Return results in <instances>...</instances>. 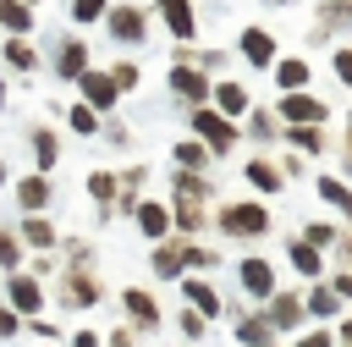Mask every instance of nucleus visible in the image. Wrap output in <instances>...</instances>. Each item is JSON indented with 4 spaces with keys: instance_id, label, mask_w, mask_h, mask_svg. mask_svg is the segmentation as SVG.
<instances>
[{
    "instance_id": "13",
    "label": "nucleus",
    "mask_w": 352,
    "mask_h": 347,
    "mask_svg": "<svg viewBox=\"0 0 352 347\" xmlns=\"http://www.w3.org/2000/svg\"><path fill=\"white\" fill-rule=\"evenodd\" d=\"M187 253H192L187 242H160V248H154V270H160V275H176V270L187 264Z\"/></svg>"
},
{
    "instance_id": "3",
    "label": "nucleus",
    "mask_w": 352,
    "mask_h": 347,
    "mask_svg": "<svg viewBox=\"0 0 352 347\" xmlns=\"http://www.w3.org/2000/svg\"><path fill=\"white\" fill-rule=\"evenodd\" d=\"M6 297H11V308H16V314H38V308H44V292H38V281H33V275H22V270L6 281Z\"/></svg>"
},
{
    "instance_id": "5",
    "label": "nucleus",
    "mask_w": 352,
    "mask_h": 347,
    "mask_svg": "<svg viewBox=\"0 0 352 347\" xmlns=\"http://www.w3.org/2000/svg\"><path fill=\"white\" fill-rule=\"evenodd\" d=\"M110 33H116L121 44H138V39L148 33V28H143V11H138V6H116V11H110Z\"/></svg>"
},
{
    "instance_id": "15",
    "label": "nucleus",
    "mask_w": 352,
    "mask_h": 347,
    "mask_svg": "<svg viewBox=\"0 0 352 347\" xmlns=\"http://www.w3.org/2000/svg\"><path fill=\"white\" fill-rule=\"evenodd\" d=\"M0 22H6L11 33H28V28H33V6H28V0H0Z\"/></svg>"
},
{
    "instance_id": "34",
    "label": "nucleus",
    "mask_w": 352,
    "mask_h": 347,
    "mask_svg": "<svg viewBox=\"0 0 352 347\" xmlns=\"http://www.w3.org/2000/svg\"><path fill=\"white\" fill-rule=\"evenodd\" d=\"M176 160H182V165H204V160H209V149H204V143H182V149H176Z\"/></svg>"
},
{
    "instance_id": "38",
    "label": "nucleus",
    "mask_w": 352,
    "mask_h": 347,
    "mask_svg": "<svg viewBox=\"0 0 352 347\" xmlns=\"http://www.w3.org/2000/svg\"><path fill=\"white\" fill-rule=\"evenodd\" d=\"M308 242H314V248H330V242H341V237H336L330 226H308Z\"/></svg>"
},
{
    "instance_id": "14",
    "label": "nucleus",
    "mask_w": 352,
    "mask_h": 347,
    "mask_svg": "<svg viewBox=\"0 0 352 347\" xmlns=\"http://www.w3.org/2000/svg\"><path fill=\"white\" fill-rule=\"evenodd\" d=\"M60 297H66V303H77V308H88V303L99 297V286H94V275H82V270H77V275H66Z\"/></svg>"
},
{
    "instance_id": "27",
    "label": "nucleus",
    "mask_w": 352,
    "mask_h": 347,
    "mask_svg": "<svg viewBox=\"0 0 352 347\" xmlns=\"http://www.w3.org/2000/svg\"><path fill=\"white\" fill-rule=\"evenodd\" d=\"M319 193H324L336 209H346V215H352V187H341V182H330V176H324V182H319Z\"/></svg>"
},
{
    "instance_id": "18",
    "label": "nucleus",
    "mask_w": 352,
    "mask_h": 347,
    "mask_svg": "<svg viewBox=\"0 0 352 347\" xmlns=\"http://www.w3.org/2000/svg\"><path fill=\"white\" fill-rule=\"evenodd\" d=\"M275 83H280L286 94H297V88L308 83V66H302V61H280V66H275Z\"/></svg>"
},
{
    "instance_id": "9",
    "label": "nucleus",
    "mask_w": 352,
    "mask_h": 347,
    "mask_svg": "<svg viewBox=\"0 0 352 347\" xmlns=\"http://www.w3.org/2000/svg\"><path fill=\"white\" fill-rule=\"evenodd\" d=\"M242 55H248L253 66H270V61H275V39H270L264 28H248V33H242Z\"/></svg>"
},
{
    "instance_id": "6",
    "label": "nucleus",
    "mask_w": 352,
    "mask_h": 347,
    "mask_svg": "<svg viewBox=\"0 0 352 347\" xmlns=\"http://www.w3.org/2000/svg\"><path fill=\"white\" fill-rule=\"evenodd\" d=\"M82 94H88V105H94V110H110L121 88H116V77H110V72H82Z\"/></svg>"
},
{
    "instance_id": "32",
    "label": "nucleus",
    "mask_w": 352,
    "mask_h": 347,
    "mask_svg": "<svg viewBox=\"0 0 352 347\" xmlns=\"http://www.w3.org/2000/svg\"><path fill=\"white\" fill-rule=\"evenodd\" d=\"M336 303H341V297H336V292H324V286H319V292H308V308H314V314H336Z\"/></svg>"
},
{
    "instance_id": "4",
    "label": "nucleus",
    "mask_w": 352,
    "mask_h": 347,
    "mask_svg": "<svg viewBox=\"0 0 352 347\" xmlns=\"http://www.w3.org/2000/svg\"><path fill=\"white\" fill-rule=\"evenodd\" d=\"M280 116H286V127H314V121H324V105L308 99V94H286L280 99Z\"/></svg>"
},
{
    "instance_id": "17",
    "label": "nucleus",
    "mask_w": 352,
    "mask_h": 347,
    "mask_svg": "<svg viewBox=\"0 0 352 347\" xmlns=\"http://www.w3.org/2000/svg\"><path fill=\"white\" fill-rule=\"evenodd\" d=\"M60 72H66V77H82V72H88V50H82L77 39L60 44Z\"/></svg>"
},
{
    "instance_id": "21",
    "label": "nucleus",
    "mask_w": 352,
    "mask_h": 347,
    "mask_svg": "<svg viewBox=\"0 0 352 347\" xmlns=\"http://www.w3.org/2000/svg\"><path fill=\"white\" fill-rule=\"evenodd\" d=\"M44 204H50V182L44 176H28L22 182V209H44Z\"/></svg>"
},
{
    "instance_id": "44",
    "label": "nucleus",
    "mask_w": 352,
    "mask_h": 347,
    "mask_svg": "<svg viewBox=\"0 0 352 347\" xmlns=\"http://www.w3.org/2000/svg\"><path fill=\"white\" fill-rule=\"evenodd\" d=\"M341 336H346V347H352V319H346V325H341Z\"/></svg>"
},
{
    "instance_id": "22",
    "label": "nucleus",
    "mask_w": 352,
    "mask_h": 347,
    "mask_svg": "<svg viewBox=\"0 0 352 347\" xmlns=\"http://www.w3.org/2000/svg\"><path fill=\"white\" fill-rule=\"evenodd\" d=\"M138 226H143L148 237H165V226H170V215H165L160 204H143V209H138Z\"/></svg>"
},
{
    "instance_id": "28",
    "label": "nucleus",
    "mask_w": 352,
    "mask_h": 347,
    "mask_svg": "<svg viewBox=\"0 0 352 347\" xmlns=\"http://www.w3.org/2000/svg\"><path fill=\"white\" fill-rule=\"evenodd\" d=\"M22 237H28L33 248H50V242H55V231H50L44 220H22Z\"/></svg>"
},
{
    "instance_id": "39",
    "label": "nucleus",
    "mask_w": 352,
    "mask_h": 347,
    "mask_svg": "<svg viewBox=\"0 0 352 347\" xmlns=\"http://www.w3.org/2000/svg\"><path fill=\"white\" fill-rule=\"evenodd\" d=\"M336 77L352 83V50H336Z\"/></svg>"
},
{
    "instance_id": "42",
    "label": "nucleus",
    "mask_w": 352,
    "mask_h": 347,
    "mask_svg": "<svg viewBox=\"0 0 352 347\" xmlns=\"http://www.w3.org/2000/svg\"><path fill=\"white\" fill-rule=\"evenodd\" d=\"M72 347H99V336H94V330H77V336H72Z\"/></svg>"
},
{
    "instance_id": "19",
    "label": "nucleus",
    "mask_w": 352,
    "mask_h": 347,
    "mask_svg": "<svg viewBox=\"0 0 352 347\" xmlns=\"http://www.w3.org/2000/svg\"><path fill=\"white\" fill-rule=\"evenodd\" d=\"M182 292H187V303H192V308H198V314H220V297H214V292H209V286H204V281H187V286H182Z\"/></svg>"
},
{
    "instance_id": "16",
    "label": "nucleus",
    "mask_w": 352,
    "mask_h": 347,
    "mask_svg": "<svg viewBox=\"0 0 352 347\" xmlns=\"http://www.w3.org/2000/svg\"><path fill=\"white\" fill-rule=\"evenodd\" d=\"M248 182L264 187V193H280V171H275L270 160H248Z\"/></svg>"
},
{
    "instance_id": "37",
    "label": "nucleus",
    "mask_w": 352,
    "mask_h": 347,
    "mask_svg": "<svg viewBox=\"0 0 352 347\" xmlns=\"http://www.w3.org/2000/svg\"><path fill=\"white\" fill-rule=\"evenodd\" d=\"M110 77H116V88H132V83H138V66H132V61H121Z\"/></svg>"
},
{
    "instance_id": "1",
    "label": "nucleus",
    "mask_w": 352,
    "mask_h": 347,
    "mask_svg": "<svg viewBox=\"0 0 352 347\" xmlns=\"http://www.w3.org/2000/svg\"><path fill=\"white\" fill-rule=\"evenodd\" d=\"M192 132H198V143H209L214 154H226V149L236 143V127H231L220 110H204V105L192 110Z\"/></svg>"
},
{
    "instance_id": "11",
    "label": "nucleus",
    "mask_w": 352,
    "mask_h": 347,
    "mask_svg": "<svg viewBox=\"0 0 352 347\" xmlns=\"http://www.w3.org/2000/svg\"><path fill=\"white\" fill-rule=\"evenodd\" d=\"M160 11H165V22H170V33L176 39H192V0H160Z\"/></svg>"
},
{
    "instance_id": "43",
    "label": "nucleus",
    "mask_w": 352,
    "mask_h": 347,
    "mask_svg": "<svg viewBox=\"0 0 352 347\" xmlns=\"http://www.w3.org/2000/svg\"><path fill=\"white\" fill-rule=\"evenodd\" d=\"M336 297H352V275H336Z\"/></svg>"
},
{
    "instance_id": "26",
    "label": "nucleus",
    "mask_w": 352,
    "mask_h": 347,
    "mask_svg": "<svg viewBox=\"0 0 352 347\" xmlns=\"http://www.w3.org/2000/svg\"><path fill=\"white\" fill-rule=\"evenodd\" d=\"M176 220H182V226H198V220H204V198L182 193V204H176Z\"/></svg>"
},
{
    "instance_id": "41",
    "label": "nucleus",
    "mask_w": 352,
    "mask_h": 347,
    "mask_svg": "<svg viewBox=\"0 0 352 347\" xmlns=\"http://www.w3.org/2000/svg\"><path fill=\"white\" fill-rule=\"evenodd\" d=\"M297 347H330V330H314V336H302Z\"/></svg>"
},
{
    "instance_id": "12",
    "label": "nucleus",
    "mask_w": 352,
    "mask_h": 347,
    "mask_svg": "<svg viewBox=\"0 0 352 347\" xmlns=\"http://www.w3.org/2000/svg\"><path fill=\"white\" fill-rule=\"evenodd\" d=\"M214 105H220V116L231 121V116L248 110V88H242V83H220V88H214Z\"/></svg>"
},
{
    "instance_id": "29",
    "label": "nucleus",
    "mask_w": 352,
    "mask_h": 347,
    "mask_svg": "<svg viewBox=\"0 0 352 347\" xmlns=\"http://www.w3.org/2000/svg\"><path fill=\"white\" fill-rule=\"evenodd\" d=\"M72 17H77V22H99V17H110V11H104V0H72Z\"/></svg>"
},
{
    "instance_id": "47",
    "label": "nucleus",
    "mask_w": 352,
    "mask_h": 347,
    "mask_svg": "<svg viewBox=\"0 0 352 347\" xmlns=\"http://www.w3.org/2000/svg\"><path fill=\"white\" fill-rule=\"evenodd\" d=\"M346 143H352V132H346Z\"/></svg>"
},
{
    "instance_id": "7",
    "label": "nucleus",
    "mask_w": 352,
    "mask_h": 347,
    "mask_svg": "<svg viewBox=\"0 0 352 347\" xmlns=\"http://www.w3.org/2000/svg\"><path fill=\"white\" fill-rule=\"evenodd\" d=\"M170 88H176L182 99H192V110L209 99V83H204V72H192V66H176V72H170Z\"/></svg>"
},
{
    "instance_id": "10",
    "label": "nucleus",
    "mask_w": 352,
    "mask_h": 347,
    "mask_svg": "<svg viewBox=\"0 0 352 347\" xmlns=\"http://www.w3.org/2000/svg\"><path fill=\"white\" fill-rule=\"evenodd\" d=\"M121 303H126V314H132L138 325H160V303H154L148 292H138V286H126V292H121Z\"/></svg>"
},
{
    "instance_id": "35",
    "label": "nucleus",
    "mask_w": 352,
    "mask_h": 347,
    "mask_svg": "<svg viewBox=\"0 0 352 347\" xmlns=\"http://www.w3.org/2000/svg\"><path fill=\"white\" fill-rule=\"evenodd\" d=\"M72 127H77V132H94V127H99V121H94V105H77V110H72Z\"/></svg>"
},
{
    "instance_id": "23",
    "label": "nucleus",
    "mask_w": 352,
    "mask_h": 347,
    "mask_svg": "<svg viewBox=\"0 0 352 347\" xmlns=\"http://www.w3.org/2000/svg\"><path fill=\"white\" fill-rule=\"evenodd\" d=\"M297 314H302V308H297V297H275V303H270V325H286V330H292V325H297Z\"/></svg>"
},
{
    "instance_id": "46",
    "label": "nucleus",
    "mask_w": 352,
    "mask_h": 347,
    "mask_svg": "<svg viewBox=\"0 0 352 347\" xmlns=\"http://www.w3.org/2000/svg\"><path fill=\"white\" fill-rule=\"evenodd\" d=\"M0 182H6V165H0Z\"/></svg>"
},
{
    "instance_id": "30",
    "label": "nucleus",
    "mask_w": 352,
    "mask_h": 347,
    "mask_svg": "<svg viewBox=\"0 0 352 347\" xmlns=\"http://www.w3.org/2000/svg\"><path fill=\"white\" fill-rule=\"evenodd\" d=\"M88 193L110 204V198H116V176H104V171H94V176H88Z\"/></svg>"
},
{
    "instance_id": "40",
    "label": "nucleus",
    "mask_w": 352,
    "mask_h": 347,
    "mask_svg": "<svg viewBox=\"0 0 352 347\" xmlns=\"http://www.w3.org/2000/svg\"><path fill=\"white\" fill-rule=\"evenodd\" d=\"M16 330V308H0V336H11Z\"/></svg>"
},
{
    "instance_id": "31",
    "label": "nucleus",
    "mask_w": 352,
    "mask_h": 347,
    "mask_svg": "<svg viewBox=\"0 0 352 347\" xmlns=\"http://www.w3.org/2000/svg\"><path fill=\"white\" fill-rule=\"evenodd\" d=\"M6 61H11V66H22V72H28V66H33V50H28V44H22V39H11V44H6Z\"/></svg>"
},
{
    "instance_id": "36",
    "label": "nucleus",
    "mask_w": 352,
    "mask_h": 347,
    "mask_svg": "<svg viewBox=\"0 0 352 347\" xmlns=\"http://www.w3.org/2000/svg\"><path fill=\"white\" fill-rule=\"evenodd\" d=\"M286 138L302 143V149H319V132H314V127H286Z\"/></svg>"
},
{
    "instance_id": "20",
    "label": "nucleus",
    "mask_w": 352,
    "mask_h": 347,
    "mask_svg": "<svg viewBox=\"0 0 352 347\" xmlns=\"http://www.w3.org/2000/svg\"><path fill=\"white\" fill-rule=\"evenodd\" d=\"M270 330H275L270 319H242V325H236V341H242V347H264Z\"/></svg>"
},
{
    "instance_id": "24",
    "label": "nucleus",
    "mask_w": 352,
    "mask_h": 347,
    "mask_svg": "<svg viewBox=\"0 0 352 347\" xmlns=\"http://www.w3.org/2000/svg\"><path fill=\"white\" fill-rule=\"evenodd\" d=\"M292 264H297L302 275H319V248H314V242H297V248H292Z\"/></svg>"
},
{
    "instance_id": "45",
    "label": "nucleus",
    "mask_w": 352,
    "mask_h": 347,
    "mask_svg": "<svg viewBox=\"0 0 352 347\" xmlns=\"http://www.w3.org/2000/svg\"><path fill=\"white\" fill-rule=\"evenodd\" d=\"M0 105H6V83H0Z\"/></svg>"
},
{
    "instance_id": "2",
    "label": "nucleus",
    "mask_w": 352,
    "mask_h": 347,
    "mask_svg": "<svg viewBox=\"0 0 352 347\" xmlns=\"http://www.w3.org/2000/svg\"><path fill=\"white\" fill-rule=\"evenodd\" d=\"M220 226H226L231 237H242V231H248V237H258V231L270 226V215H264L258 204H231V209L220 215Z\"/></svg>"
},
{
    "instance_id": "48",
    "label": "nucleus",
    "mask_w": 352,
    "mask_h": 347,
    "mask_svg": "<svg viewBox=\"0 0 352 347\" xmlns=\"http://www.w3.org/2000/svg\"><path fill=\"white\" fill-rule=\"evenodd\" d=\"M28 6H33V0H28Z\"/></svg>"
},
{
    "instance_id": "25",
    "label": "nucleus",
    "mask_w": 352,
    "mask_h": 347,
    "mask_svg": "<svg viewBox=\"0 0 352 347\" xmlns=\"http://www.w3.org/2000/svg\"><path fill=\"white\" fill-rule=\"evenodd\" d=\"M33 149H38V165H55V160H60V143H55V132H33Z\"/></svg>"
},
{
    "instance_id": "8",
    "label": "nucleus",
    "mask_w": 352,
    "mask_h": 347,
    "mask_svg": "<svg viewBox=\"0 0 352 347\" xmlns=\"http://www.w3.org/2000/svg\"><path fill=\"white\" fill-rule=\"evenodd\" d=\"M242 286H248L253 297H270V292H275V270H270L264 259H242Z\"/></svg>"
},
{
    "instance_id": "33",
    "label": "nucleus",
    "mask_w": 352,
    "mask_h": 347,
    "mask_svg": "<svg viewBox=\"0 0 352 347\" xmlns=\"http://www.w3.org/2000/svg\"><path fill=\"white\" fill-rule=\"evenodd\" d=\"M0 264H6V270H16V264H22V248H16V237H11V231L0 237Z\"/></svg>"
}]
</instances>
